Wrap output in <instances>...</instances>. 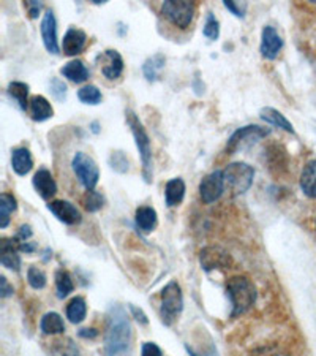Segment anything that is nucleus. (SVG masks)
I'll list each match as a JSON object with an SVG mask.
<instances>
[{"instance_id": "obj_1", "label": "nucleus", "mask_w": 316, "mask_h": 356, "mask_svg": "<svg viewBox=\"0 0 316 356\" xmlns=\"http://www.w3.org/2000/svg\"><path fill=\"white\" fill-rule=\"evenodd\" d=\"M131 326L128 317L120 306L113 307L108 315L106 334H105V352L106 356H117L130 347Z\"/></svg>"}, {"instance_id": "obj_36", "label": "nucleus", "mask_w": 316, "mask_h": 356, "mask_svg": "<svg viewBox=\"0 0 316 356\" xmlns=\"http://www.w3.org/2000/svg\"><path fill=\"white\" fill-rule=\"evenodd\" d=\"M204 35L210 38V40H217L218 35H220V22L217 21L214 15H208V19H206L204 24Z\"/></svg>"}, {"instance_id": "obj_23", "label": "nucleus", "mask_w": 316, "mask_h": 356, "mask_svg": "<svg viewBox=\"0 0 316 356\" xmlns=\"http://www.w3.org/2000/svg\"><path fill=\"white\" fill-rule=\"evenodd\" d=\"M260 116L263 120H266V122L275 125V127L283 129L285 131H288V134H294V129H292V124L290 122V120L286 119L280 111L274 110V108H271V106L263 108Z\"/></svg>"}, {"instance_id": "obj_5", "label": "nucleus", "mask_w": 316, "mask_h": 356, "mask_svg": "<svg viewBox=\"0 0 316 356\" xmlns=\"http://www.w3.org/2000/svg\"><path fill=\"white\" fill-rule=\"evenodd\" d=\"M183 309L182 290L177 282H169L162 291V320L166 325H172Z\"/></svg>"}, {"instance_id": "obj_29", "label": "nucleus", "mask_w": 316, "mask_h": 356, "mask_svg": "<svg viewBox=\"0 0 316 356\" xmlns=\"http://www.w3.org/2000/svg\"><path fill=\"white\" fill-rule=\"evenodd\" d=\"M16 209V198L10 193L0 195V228H7L11 212Z\"/></svg>"}, {"instance_id": "obj_16", "label": "nucleus", "mask_w": 316, "mask_h": 356, "mask_svg": "<svg viewBox=\"0 0 316 356\" xmlns=\"http://www.w3.org/2000/svg\"><path fill=\"white\" fill-rule=\"evenodd\" d=\"M85 42H88V35H85V32H83L81 29H76V27L68 29L62 42L63 54L67 56L79 54L84 49Z\"/></svg>"}, {"instance_id": "obj_30", "label": "nucleus", "mask_w": 316, "mask_h": 356, "mask_svg": "<svg viewBox=\"0 0 316 356\" xmlns=\"http://www.w3.org/2000/svg\"><path fill=\"white\" fill-rule=\"evenodd\" d=\"M8 94L18 102L21 110H27V95H28V86L26 83L13 81L8 84Z\"/></svg>"}, {"instance_id": "obj_20", "label": "nucleus", "mask_w": 316, "mask_h": 356, "mask_svg": "<svg viewBox=\"0 0 316 356\" xmlns=\"http://www.w3.org/2000/svg\"><path fill=\"white\" fill-rule=\"evenodd\" d=\"M301 188L310 198H316V160L303 166L301 175Z\"/></svg>"}, {"instance_id": "obj_10", "label": "nucleus", "mask_w": 316, "mask_h": 356, "mask_svg": "<svg viewBox=\"0 0 316 356\" xmlns=\"http://www.w3.org/2000/svg\"><path fill=\"white\" fill-rule=\"evenodd\" d=\"M225 192V181H223V171H214L204 177L199 184L201 200L206 204H210L222 197Z\"/></svg>"}, {"instance_id": "obj_31", "label": "nucleus", "mask_w": 316, "mask_h": 356, "mask_svg": "<svg viewBox=\"0 0 316 356\" xmlns=\"http://www.w3.org/2000/svg\"><path fill=\"white\" fill-rule=\"evenodd\" d=\"M56 286H57V291H59V298H67L74 289L72 275L67 271H57L56 273Z\"/></svg>"}, {"instance_id": "obj_8", "label": "nucleus", "mask_w": 316, "mask_h": 356, "mask_svg": "<svg viewBox=\"0 0 316 356\" xmlns=\"http://www.w3.org/2000/svg\"><path fill=\"white\" fill-rule=\"evenodd\" d=\"M269 134H271V130L263 129V127H260V125H247V127L235 130L231 135V138L228 140L226 151L235 152V151H239V149L250 147L251 145H255L258 140L266 138Z\"/></svg>"}, {"instance_id": "obj_27", "label": "nucleus", "mask_w": 316, "mask_h": 356, "mask_svg": "<svg viewBox=\"0 0 316 356\" xmlns=\"http://www.w3.org/2000/svg\"><path fill=\"white\" fill-rule=\"evenodd\" d=\"M163 67H165V56L155 54L152 57H149V59L144 62V65H142V72H144V76L149 79V81H155V79H158Z\"/></svg>"}, {"instance_id": "obj_15", "label": "nucleus", "mask_w": 316, "mask_h": 356, "mask_svg": "<svg viewBox=\"0 0 316 356\" xmlns=\"http://www.w3.org/2000/svg\"><path fill=\"white\" fill-rule=\"evenodd\" d=\"M18 250L19 247L16 239H2V243H0V263L11 271H19L21 258Z\"/></svg>"}, {"instance_id": "obj_43", "label": "nucleus", "mask_w": 316, "mask_h": 356, "mask_svg": "<svg viewBox=\"0 0 316 356\" xmlns=\"http://www.w3.org/2000/svg\"><path fill=\"white\" fill-rule=\"evenodd\" d=\"M32 236V229L28 225H22L18 232V236H16V241H21V243H26V241Z\"/></svg>"}, {"instance_id": "obj_44", "label": "nucleus", "mask_w": 316, "mask_h": 356, "mask_svg": "<svg viewBox=\"0 0 316 356\" xmlns=\"http://www.w3.org/2000/svg\"><path fill=\"white\" fill-rule=\"evenodd\" d=\"M130 311L133 312V315H135L138 321H141L142 325H146V323H147V317H146V314L142 312L141 309H138L136 306H130Z\"/></svg>"}, {"instance_id": "obj_42", "label": "nucleus", "mask_w": 316, "mask_h": 356, "mask_svg": "<svg viewBox=\"0 0 316 356\" xmlns=\"http://www.w3.org/2000/svg\"><path fill=\"white\" fill-rule=\"evenodd\" d=\"M26 7L28 8V15H31V18H37L40 10H42V3L31 0V2H26Z\"/></svg>"}, {"instance_id": "obj_21", "label": "nucleus", "mask_w": 316, "mask_h": 356, "mask_svg": "<svg viewBox=\"0 0 316 356\" xmlns=\"http://www.w3.org/2000/svg\"><path fill=\"white\" fill-rule=\"evenodd\" d=\"M183 195H185V182H183L181 177H176V179H171L166 184V204L172 208V206H177L182 203Z\"/></svg>"}, {"instance_id": "obj_12", "label": "nucleus", "mask_w": 316, "mask_h": 356, "mask_svg": "<svg viewBox=\"0 0 316 356\" xmlns=\"http://www.w3.org/2000/svg\"><path fill=\"white\" fill-rule=\"evenodd\" d=\"M283 48V40L272 26H266L261 32V54L269 60H274Z\"/></svg>"}, {"instance_id": "obj_25", "label": "nucleus", "mask_w": 316, "mask_h": 356, "mask_svg": "<svg viewBox=\"0 0 316 356\" xmlns=\"http://www.w3.org/2000/svg\"><path fill=\"white\" fill-rule=\"evenodd\" d=\"M40 328H42L44 334H62L65 331V325H63V320L59 314L49 312L43 315Z\"/></svg>"}, {"instance_id": "obj_40", "label": "nucleus", "mask_w": 316, "mask_h": 356, "mask_svg": "<svg viewBox=\"0 0 316 356\" xmlns=\"http://www.w3.org/2000/svg\"><path fill=\"white\" fill-rule=\"evenodd\" d=\"M225 7H226L229 11H231L233 15L238 16V18H242V16H244L245 5H244V7H240V5H239L238 2H233V0H226Z\"/></svg>"}, {"instance_id": "obj_33", "label": "nucleus", "mask_w": 316, "mask_h": 356, "mask_svg": "<svg viewBox=\"0 0 316 356\" xmlns=\"http://www.w3.org/2000/svg\"><path fill=\"white\" fill-rule=\"evenodd\" d=\"M103 203H105V198L101 197L99 192L95 191H88L84 195V208L89 212H97L103 208Z\"/></svg>"}, {"instance_id": "obj_34", "label": "nucleus", "mask_w": 316, "mask_h": 356, "mask_svg": "<svg viewBox=\"0 0 316 356\" xmlns=\"http://www.w3.org/2000/svg\"><path fill=\"white\" fill-rule=\"evenodd\" d=\"M27 280L32 289L35 290H42L46 286V274L42 271V269H38L35 266H32L27 271Z\"/></svg>"}, {"instance_id": "obj_11", "label": "nucleus", "mask_w": 316, "mask_h": 356, "mask_svg": "<svg viewBox=\"0 0 316 356\" xmlns=\"http://www.w3.org/2000/svg\"><path fill=\"white\" fill-rule=\"evenodd\" d=\"M97 65L106 79H117L124 72V59L116 49H106L97 56Z\"/></svg>"}, {"instance_id": "obj_41", "label": "nucleus", "mask_w": 316, "mask_h": 356, "mask_svg": "<svg viewBox=\"0 0 316 356\" xmlns=\"http://www.w3.org/2000/svg\"><path fill=\"white\" fill-rule=\"evenodd\" d=\"M10 295H13V286H10L8 280L2 275V277H0V296L8 298Z\"/></svg>"}, {"instance_id": "obj_2", "label": "nucleus", "mask_w": 316, "mask_h": 356, "mask_svg": "<svg viewBox=\"0 0 316 356\" xmlns=\"http://www.w3.org/2000/svg\"><path fill=\"white\" fill-rule=\"evenodd\" d=\"M226 291L233 304V317L245 314L256 301V289L247 277H233L228 280Z\"/></svg>"}, {"instance_id": "obj_3", "label": "nucleus", "mask_w": 316, "mask_h": 356, "mask_svg": "<svg viewBox=\"0 0 316 356\" xmlns=\"http://www.w3.org/2000/svg\"><path fill=\"white\" fill-rule=\"evenodd\" d=\"M255 170L253 166L244 162H235L228 165L223 170V181H225V191L231 192L233 197L245 193L253 184Z\"/></svg>"}, {"instance_id": "obj_19", "label": "nucleus", "mask_w": 316, "mask_h": 356, "mask_svg": "<svg viewBox=\"0 0 316 356\" xmlns=\"http://www.w3.org/2000/svg\"><path fill=\"white\" fill-rule=\"evenodd\" d=\"M60 73L67 79H70L72 83H76V84H81V83L85 81V79L89 78L88 67H85L81 60L68 62V64H65V65L62 67Z\"/></svg>"}, {"instance_id": "obj_45", "label": "nucleus", "mask_w": 316, "mask_h": 356, "mask_svg": "<svg viewBox=\"0 0 316 356\" xmlns=\"http://www.w3.org/2000/svg\"><path fill=\"white\" fill-rule=\"evenodd\" d=\"M79 336L85 337V339H94V337L99 336V331H97V330H81V331H79Z\"/></svg>"}, {"instance_id": "obj_38", "label": "nucleus", "mask_w": 316, "mask_h": 356, "mask_svg": "<svg viewBox=\"0 0 316 356\" xmlns=\"http://www.w3.org/2000/svg\"><path fill=\"white\" fill-rule=\"evenodd\" d=\"M51 92H53V95L59 102H63L67 99V86L63 84V81H60V79L54 78L53 81H51Z\"/></svg>"}, {"instance_id": "obj_37", "label": "nucleus", "mask_w": 316, "mask_h": 356, "mask_svg": "<svg viewBox=\"0 0 316 356\" xmlns=\"http://www.w3.org/2000/svg\"><path fill=\"white\" fill-rule=\"evenodd\" d=\"M250 356H290V353L285 352L283 348H280L277 346H269V347L255 350Z\"/></svg>"}, {"instance_id": "obj_18", "label": "nucleus", "mask_w": 316, "mask_h": 356, "mask_svg": "<svg viewBox=\"0 0 316 356\" xmlns=\"http://www.w3.org/2000/svg\"><path fill=\"white\" fill-rule=\"evenodd\" d=\"M11 166H13L16 175L26 176L33 166L31 151H28V149H26V147L15 149L13 154H11Z\"/></svg>"}, {"instance_id": "obj_24", "label": "nucleus", "mask_w": 316, "mask_h": 356, "mask_svg": "<svg viewBox=\"0 0 316 356\" xmlns=\"http://www.w3.org/2000/svg\"><path fill=\"white\" fill-rule=\"evenodd\" d=\"M136 225L144 233L152 232L157 225V212L153 208L149 206H142V208L136 209Z\"/></svg>"}, {"instance_id": "obj_4", "label": "nucleus", "mask_w": 316, "mask_h": 356, "mask_svg": "<svg viewBox=\"0 0 316 356\" xmlns=\"http://www.w3.org/2000/svg\"><path fill=\"white\" fill-rule=\"evenodd\" d=\"M126 122H128L131 134L135 136L138 151L141 154V160H142V170H144V177L147 182H151L152 177V149H151V140L146 134L144 127L140 122V119L136 118L135 113L128 111L126 113Z\"/></svg>"}, {"instance_id": "obj_28", "label": "nucleus", "mask_w": 316, "mask_h": 356, "mask_svg": "<svg viewBox=\"0 0 316 356\" xmlns=\"http://www.w3.org/2000/svg\"><path fill=\"white\" fill-rule=\"evenodd\" d=\"M51 356H79V348L70 337H63L53 342Z\"/></svg>"}, {"instance_id": "obj_6", "label": "nucleus", "mask_w": 316, "mask_h": 356, "mask_svg": "<svg viewBox=\"0 0 316 356\" xmlns=\"http://www.w3.org/2000/svg\"><path fill=\"white\" fill-rule=\"evenodd\" d=\"M72 166L79 182H81L88 191H94L100 179L99 166L94 162V159L89 157L88 154L84 152H76L73 157Z\"/></svg>"}, {"instance_id": "obj_17", "label": "nucleus", "mask_w": 316, "mask_h": 356, "mask_svg": "<svg viewBox=\"0 0 316 356\" xmlns=\"http://www.w3.org/2000/svg\"><path fill=\"white\" fill-rule=\"evenodd\" d=\"M33 187L38 192V195L44 200L53 198L57 193V184L54 181L53 175L48 170H38L35 176H33Z\"/></svg>"}, {"instance_id": "obj_14", "label": "nucleus", "mask_w": 316, "mask_h": 356, "mask_svg": "<svg viewBox=\"0 0 316 356\" xmlns=\"http://www.w3.org/2000/svg\"><path fill=\"white\" fill-rule=\"evenodd\" d=\"M48 208L57 217V219L63 223H67V225H78L83 219L81 212H79L76 206L68 203V201H63V200L53 201V203H49Z\"/></svg>"}, {"instance_id": "obj_9", "label": "nucleus", "mask_w": 316, "mask_h": 356, "mask_svg": "<svg viewBox=\"0 0 316 356\" xmlns=\"http://www.w3.org/2000/svg\"><path fill=\"white\" fill-rule=\"evenodd\" d=\"M201 260V266L204 268V271H214V269H229V266L233 265L231 255L225 252L220 247H206V249L201 250L199 255Z\"/></svg>"}, {"instance_id": "obj_32", "label": "nucleus", "mask_w": 316, "mask_h": 356, "mask_svg": "<svg viewBox=\"0 0 316 356\" xmlns=\"http://www.w3.org/2000/svg\"><path fill=\"white\" fill-rule=\"evenodd\" d=\"M78 99L85 105H99L101 102V92L95 86H84L83 89L78 90Z\"/></svg>"}, {"instance_id": "obj_22", "label": "nucleus", "mask_w": 316, "mask_h": 356, "mask_svg": "<svg viewBox=\"0 0 316 356\" xmlns=\"http://www.w3.org/2000/svg\"><path fill=\"white\" fill-rule=\"evenodd\" d=\"M31 111H32V118L37 122H43V120L53 118L54 110L51 106V103L44 99L42 95L33 97L31 100Z\"/></svg>"}, {"instance_id": "obj_13", "label": "nucleus", "mask_w": 316, "mask_h": 356, "mask_svg": "<svg viewBox=\"0 0 316 356\" xmlns=\"http://www.w3.org/2000/svg\"><path fill=\"white\" fill-rule=\"evenodd\" d=\"M42 38L46 46V49L49 51L51 54H59V43H57V22L56 16L53 11H46L43 19H42Z\"/></svg>"}, {"instance_id": "obj_35", "label": "nucleus", "mask_w": 316, "mask_h": 356, "mask_svg": "<svg viewBox=\"0 0 316 356\" xmlns=\"http://www.w3.org/2000/svg\"><path fill=\"white\" fill-rule=\"evenodd\" d=\"M109 163H111V166L116 171H119V173H126L128 171V159H126V156L124 152L120 151H116L111 154V157H109Z\"/></svg>"}, {"instance_id": "obj_39", "label": "nucleus", "mask_w": 316, "mask_h": 356, "mask_svg": "<svg viewBox=\"0 0 316 356\" xmlns=\"http://www.w3.org/2000/svg\"><path fill=\"white\" fill-rule=\"evenodd\" d=\"M142 356H162V350H160L155 343L152 342H146L142 346Z\"/></svg>"}, {"instance_id": "obj_26", "label": "nucleus", "mask_w": 316, "mask_h": 356, "mask_svg": "<svg viewBox=\"0 0 316 356\" xmlns=\"http://www.w3.org/2000/svg\"><path fill=\"white\" fill-rule=\"evenodd\" d=\"M85 314H88V306H85L84 298L76 296L68 302L67 306V318L72 321V323H81L85 318Z\"/></svg>"}, {"instance_id": "obj_7", "label": "nucleus", "mask_w": 316, "mask_h": 356, "mask_svg": "<svg viewBox=\"0 0 316 356\" xmlns=\"http://www.w3.org/2000/svg\"><path fill=\"white\" fill-rule=\"evenodd\" d=\"M162 13L172 24L187 29L194 16V3L188 0H168L162 5Z\"/></svg>"}]
</instances>
